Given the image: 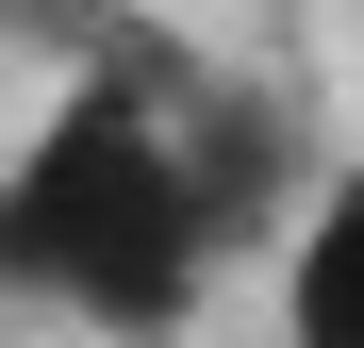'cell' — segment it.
<instances>
[{
  "mask_svg": "<svg viewBox=\"0 0 364 348\" xmlns=\"http://www.w3.org/2000/svg\"><path fill=\"white\" fill-rule=\"evenodd\" d=\"M232 249H249V232L215 216V183H199V116H182V100L67 83L17 149H0V282L50 299L67 332H100V348L199 332V299H215Z\"/></svg>",
  "mask_w": 364,
  "mask_h": 348,
  "instance_id": "1",
  "label": "cell"
},
{
  "mask_svg": "<svg viewBox=\"0 0 364 348\" xmlns=\"http://www.w3.org/2000/svg\"><path fill=\"white\" fill-rule=\"evenodd\" d=\"M265 332H282V348H364V149L315 166L298 232L265 249Z\"/></svg>",
  "mask_w": 364,
  "mask_h": 348,
  "instance_id": "2",
  "label": "cell"
}]
</instances>
